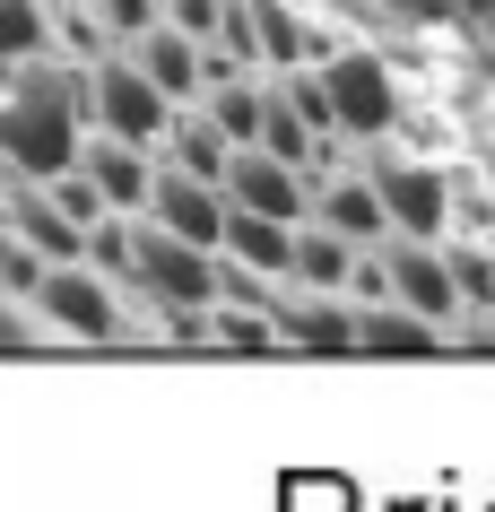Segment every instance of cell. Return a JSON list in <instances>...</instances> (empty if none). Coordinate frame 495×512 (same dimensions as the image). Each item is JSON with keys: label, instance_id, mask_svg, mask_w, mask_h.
Instances as JSON below:
<instances>
[{"label": "cell", "instance_id": "6da1fadb", "mask_svg": "<svg viewBox=\"0 0 495 512\" xmlns=\"http://www.w3.org/2000/svg\"><path fill=\"white\" fill-rule=\"evenodd\" d=\"M87 70L53 61V44L27 61H0V165L9 174H70L87 139Z\"/></svg>", "mask_w": 495, "mask_h": 512}, {"label": "cell", "instance_id": "7a4b0ae2", "mask_svg": "<svg viewBox=\"0 0 495 512\" xmlns=\"http://www.w3.org/2000/svg\"><path fill=\"white\" fill-rule=\"evenodd\" d=\"M122 287H139L148 304H165V313H200V304H218V252L192 235H174V226H157V217L139 209L131 217V278Z\"/></svg>", "mask_w": 495, "mask_h": 512}, {"label": "cell", "instance_id": "3957f363", "mask_svg": "<svg viewBox=\"0 0 495 512\" xmlns=\"http://www.w3.org/2000/svg\"><path fill=\"white\" fill-rule=\"evenodd\" d=\"M357 174L374 183L391 235H443V226H452V174H435L426 157H400L391 131L365 139V165H357Z\"/></svg>", "mask_w": 495, "mask_h": 512}, {"label": "cell", "instance_id": "277c9868", "mask_svg": "<svg viewBox=\"0 0 495 512\" xmlns=\"http://www.w3.org/2000/svg\"><path fill=\"white\" fill-rule=\"evenodd\" d=\"M87 113H96V131L113 139H139V148H157L165 122H174V96H165L148 70H139L122 44H105V53L87 61Z\"/></svg>", "mask_w": 495, "mask_h": 512}, {"label": "cell", "instance_id": "5b68a950", "mask_svg": "<svg viewBox=\"0 0 495 512\" xmlns=\"http://www.w3.org/2000/svg\"><path fill=\"white\" fill-rule=\"evenodd\" d=\"M35 313L53 330H70V339H122V296L87 261H53V270L35 278Z\"/></svg>", "mask_w": 495, "mask_h": 512}, {"label": "cell", "instance_id": "8992f818", "mask_svg": "<svg viewBox=\"0 0 495 512\" xmlns=\"http://www.w3.org/2000/svg\"><path fill=\"white\" fill-rule=\"evenodd\" d=\"M322 96H330V122L357 131V139L400 122V79L383 70V53H330L322 61Z\"/></svg>", "mask_w": 495, "mask_h": 512}, {"label": "cell", "instance_id": "52a82bcc", "mask_svg": "<svg viewBox=\"0 0 495 512\" xmlns=\"http://www.w3.org/2000/svg\"><path fill=\"white\" fill-rule=\"evenodd\" d=\"M374 261H383V296H400L409 313H426V322L461 313L452 270H443V235H391V243H374Z\"/></svg>", "mask_w": 495, "mask_h": 512}, {"label": "cell", "instance_id": "ba28073f", "mask_svg": "<svg viewBox=\"0 0 495 512\" xmlns=\"http://www.w3.org/2000/svg\"><path fill=\"white\" fill-rule=\"evenodd\" d=\"M218 191H226V209H261V217H287V226H296L304 200H313V174L287 165V157H270V148H226Z\"/></svg>", "mask_w": 495, "mask_h": 512}, {"label": "cell", "instance_id": "9c48e42d", "mask_svg": "<svg viewBox=\"0 0 495 512\" xmlns=\"http://www.w3.org/2000/svg\"><path fill=\"white\" fill-rule=\"evenodd\" d=\"M148 217L218 252V235H226V191H218V183H200V174H183L174 157H157V183H148Z\"/></svg>", "mask_w": 495, "mask_h": 512}, {"label": "cell", "instance_id": "30bf717a", "mask_svg": "<svg viewBox=\"0 0 495 512\" xmlns=\"http://www.w3.org/2000/svg\"><path fill=\"white\" fill-rule=\"evenodd\" d=\"M0 217L18 226V235L44 252V261H79L87 252V226L53 200V183H35V174H9V191H0Z\"/></svg>", "mask_w": 495, "mask_h": 512}, {"label": "cell", "instance_id": "8fae6325", "mask_svg": "<svg viewBox=\"0 0 495 512\" xmlns=\"http://www.w3.org/2000/svg\"><path fill=\"white\" fill-rule=\"evenodd\" d=\"M79 174L96 183V200L122 209V217L148 209V183H157L148 148H139V139H113V131H87V139H79Z\"/></svg>", "mask_w": 495, "mask_h": 512}, {"label": "cell", "instance_id": "7c38bea8", "mask_svg": "<svg viewBox=\"0 0 495 512\" xmlns=\"http://www.w3.org/2000/svg\"><path fill=\"white\" fill-rule=\"evenodd\" d=\"M270 322L287 348H313V356H339V348H357V313L330 296V287H296L287 278V296L270 304Z\"/></svg>", "mask_w": 495, "mask_h": 512}, {"label": "cell", "instance_id": "4fadbf2b", "mask_svg": "<svg viewBox=\"0 0 495 512\" xmlns=\"http://www.w3.org/2000/svg\"><path fill=\"white\" fill-rule=\"evenodd\" d=\"M304 217H322L330 235H348V243H383V235H391L383 200H374V183H365L357 165H348V174H322L313 200H304Z\"/></svg>", "mask_w": 495, "mask_h": 512}, {"label": "cell", "instance_id": "5bb4252c", "mask_svg": "<svg viewBox=\"0 0 495 512\" xmlns=\"http://www.w3.org/2000/svg\"><path fill=\"white\" fill-rule=\"evenodd\" d=\"M122 53L139 61V70H148V79L165 87V96H174V105H183V96H200V35H183V27H165V18H148V27L131 35V44H122Z\"/></svg>", "mask_w": 495, "mask_h": 512}, {"label": "cell", "instance_id": "9a60e30c", "mask_svg": "<svg viewBox=\"0 0 495 512\" xmlns=\"http://www.w3.org/2000/svg\"><path fill=\"white\" fill-rule=\"evenodd\" d=\"M357 348L365 356H435L443 348V322L409 313L400 296H365L357 304Z\"/></svg>", "mask_w": 495, "mask_h": 512}, {"label": "cell", "instance_id": "2e32d148", "mask_svg": "<svg viewBox=\"0 0 495 512\" xmlns=\"http://www.w3.org/2000/svg\"><path fill=\"white\" fill-rule=\"evenodd\" d=\"M357 252H365V243L330 235L322 217H304V226H296V252H287V278H296V287H330V296H339V287L357 278Z\"/></svg>", "mask_w": 495, "mask_h": 512}, {"label": "cell", "instance_id": "e0dca14e", "mask_svg": "<svg viewBox=\"0 0 495 512\" xmlns=\"http://www.w3.org/2000/svg\"><path fill=\"white\" fill-rule=\"evenodd\" d=\"M296 226H304V217H296ZM296 226H287V217H261V209H226V235H218V252H235L244 270H270V278H287Z\"/></svg>", "mask_w": 495, "mask_h": 512}, {"label": "cell", "instance_id": "ac0fdd59", "mask_svg": "<svg viewBox=\"0 0 495 512\" xmlns=\"http://www.w3.org/2000/svg\"><path fill=\"white\" fill-rule=\"evenodd\" d=\"M252 148H270V157H287V165H313V122L296 113L287 87H261V139H252Z\"/></svg>", "mask_w": 495, "mask_h": 512}, {"label": "cell", "instance_id": "d6986e66", "mask_svg": "<svg viewBox=\"0 0 495 512\" xmlns=\"http://www.w3.org/2000/svg\"><path fill=\"white\" fill-rule=\"evenodd\" d=\"M209 122L226 131V148H252V139H261V87H252L244 70L209 79Z\"/></svg>", "mask_w": 495, "mask_h": 512}, {"label": "cell", "instance_id": "ffe728a7", "mask_svg": "<svg viewBox=\"0 0 495 512\" xmlns=\"http://www.w3.org/2000/svg\"><path fill=\"white\" fill-rule=\"evenodd\" d=\"M252 44H261V61H278V70H296V61L313 53V35H304L296 0H252Z\"/></svg>", "mask_w": 495, "mask_h": 512}, {"label": "cell", "instance_id": "44dd1931", "mask_svg": "<svg viewBox=\"0 0 495 512\" xmlns=\"http://www.w3.org/2000/svg\"><path fill=\"white\" fill-rule=\"evenodd\" d=\"M165 139H174V165H183V174H200V183H218V174H226V131L209 122V113H174Z\"/></svg>", "mask_w": 495, "mask_h": 512}, {"label": "cell", "instance_id": "7402d4cb", "mask_svg": "<svg viewBox=\"0 0 495 512\" xmlns=\"http://www.w3.org/2000/svg\"><path fill=\"white\" fill-rule=\"evenodd\" d=\"M53 44V0H0V61H27Z\"/></svg>", "mask_w": 495, "mask_h": 512}, {"label": "cell", "instance_id": "603a6c76", "mask_svg": "<svg viewBox=\"0 0 495 512\" xmlns=\"http://www.w3.org/2000/svg\"><path fill=\"white\" fill-rule=\"evenodd\" d=\"M443 270H452L461 304H495V252L487 243H443Z\"/></svg>", "mask_w": 495, "mask_h": 512}, {"label": "cell", "instance_id": "cb8c5ba5", "mask_svg": "<svg viewBox=\"0 0 495 512\" xmlns=\"http://www.w3.org/2000/svg\"><path fill=\"white\" fill-rule=\"evenodd\" d=\"M87 9H96V27H105L113 44H131V35L157 18V0H87Z\"/></svg>", "mask_w": 495, "mask_h": 512}, {"label": "cell", "instance_id": "d4e9b609", "mask_svg": "<svg viewBox=\"0 0 495 512\" xmlns=\"http://www.w3.org/2000/svg\"><path fill=\"white\" fill-rule=\"evenodd\" d=\"M44 313H35V296H9V287H0V348H35V339H44Z\"/></svg>", "mask_w": 495, "mask_h": 512}, {"label": "cell", "instance_id": "484cf974", "mask_svg": "<svg viewBox=\"0 0 495 512\" xmlns=\"http://www.w3.org/2000/svg\"><path fill=\"white\" fill-rule=\"evenodd\" d=\"M487 183H495V148H487Z\"/></svg>", "mask_w": 495, "mask_h": 512}, {"label": "cell", "instance_id": "4316f807", "mask_svg": "<svg viewBox=\"0 0 495 512\" xmlns=\"http://www.w3.org/2000/svg\"><path fill=\"white\" fill-rule=\"evenodd\" d=\"M0 191H9V165H0Z\"/></svg>", "mask_w": 495, "mask_h": 512}]
</instances>
